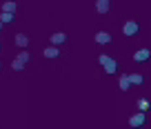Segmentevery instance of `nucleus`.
<instances>
[{"mask_svg": "<svg viewBox=\"0 0 151 129\" xmlns=\"http://www.w3.org/2000/svg\"><path fill=\"white\" fill-rule=\"evenodd\" d=\"M0 67H2V62H0Z\"/></svg>", "mask_w": 151, "mask_h": 129, "instance_id": "nucleus-18", "label": "nucleus"}, {"mask_svg": "<svg viewBox=\"0 0 151 129\" xmlns=\"http://www.w3.org/2000/svg\"><path fill=\"white\" fill-rule=\"evenodd\" d=\"M149 58H151L149 49H140V51L133 53V60H136V62H145V60H149Z\"/></svg>", "mask_w": 151, "mask_h": 129, "instance_id": "nucleus-4", "label": "nucleus"}, {"mask_svg": "<svg viewBox=\"0 0 151 129\" xmlns=\"http://www.w3.org/2000/svg\"><path fill=\"white\" fill-rule=\"evenodd\" d=\"M129 80H131V85H142L145 78H142L140 74H129Z\"/></svg>", "mask_w": 151, "mask_h": 129, "instance_id": "nucleus-14", "label": "nucleus"}, {"mask_svg": "<svg viewBox=\"0 0 151 129\" xmlns=\"http://www.w3.org/2000/svg\"><path fill=\"white\" fill-rule=\"evenodd\" d=\"M122 31H124V36H136V34H138V22H133V20L124 22Z\"/></svg>", "mask_w": 151, "mask_h": 129, "instance_id": "nucleus-3", "label": "nucleus"}, {"mask_svg": "<svg viewBox=\"0 0 151 129\" xmlns=\"http://www.w3.org/2000/svg\"><path fill=\"white\" fill-rule=\"evenodd\" d=\"M145 120H147L145 111H140V114H136V116H131V118H129V125L138 129V127H142V125H145Z\"/></svg>", "mask_w": 151, "mask_h": 129, "instance_id": "nucleus-2", "label": "nucleus"}, {"mask_svg": "<svg viewBox=\"0 0 151 129\" xmlns=\"http://www.w3.org/2000/svg\"><path fill=\"white\" fill-rule=\"evenodd\" d=\"M109 9H111V0H98L96 2V11L98 14H107Z\"/></svg>", "mask_w": 151, "mask_h": 129, "instance_id": "nucleus-5", "label": "nucleus"}, {"mask_svg": "<svg viewBox=\"0 0 151 129\" xmlns=\"http://www.w3.org/2000/svg\"><path fill=\"white\" fill-rule=\"evenodd\" d=\"M60 56V49L56 47V45H51V47L45 49V58H58Z\"/></svg>", "mask_w": 151, "mask_h": 129, "instance_id": "nucleus-7", "label": "nucleus"}, {"mask_svg": "<svg viewBox=\"0 0 151 129\" xmlns=\"http://www.w3.org/2000/svg\"><path fill=\"white\" fill-rule=\"evenodd\" d=\"M18 60L27 65V62H29V53H24V51H22V53H18Z\"/></svg>", "mask_w": 151, "mask_h": 129, "instance_id": "nucleus-16", "label": "nucleus"}, {"mask_svg": "<svg viewBox=\"0 0 151 129\" xmlns=\"http://www.w3.org/2000/svg\"><path fill=\"white\" fill-rule=\"evenodd\" d=\"M0 29H2V22H0Z\"/></svg>", "mask_w": 151, "mask_h": 129, "instance_id": "nucleus-17", "label": "nucleus"}, {"mask_svg": "<svg viewBox=\"0 0 151 129\" xmlns=\"http://www.w3.org/2000/svg\"><path fill=\"white\" fill-rule=\"evenodd\" d=\"M98 62L104 67V71H107L109 76H113V74L118 71V62L113 60V58H109L107 53H100V56H98Z\"/></svg>", "mask_w": 151, "mask_h": 129, "instance_id": "nucleus-1", "label": "nucleus"}, {"mask_svg": "<svg viewBox=\"0 0 151 129\" xmlns=\"http://www.w3.org/2000/svg\"><path fill=\"white\" fill-rule=\"evenodd\" d=\"M96 43L98 45H109L111 43V36H109L107 31H100V34H96Z\"/></svg>", "mask_w": 151, "mask_h": 129, "instance_id": "nucleus-6", "label": "nucleus"}, {"mask_svg": "<svg viewBox=\"0 0 151 129\" xmlns=\"http://www.w3.org/2000/svg\"><path fill=\"white\" fill-rule=\"evenodd\" d=\"M136 107H138L140 111H149V109H151V102L147 100V98H138V100H136Z\"/></svg>", "mask_w": 151, "mask_h": 129, "instance_id": "nucleus-8", "label": "nucleus"}, {"mask_svg": "<svg viewBox=\"0 0 151 129\" xmlns=\"http://www.w3.org/2000/svg\"><path fill=\"white\" fill-rule=\"evenodd\" d=\"M16 45H18L20 49H24L29 45V38H27V36H22V34H18V36H16Z\"/></svg>", "mask_w": 151, "mask_h": 129, "instance_id": "nucleus-11", "label": "nucleus"}, {"mask_svg": "<svg viewBox=\"0 0 151 129\" xmlns=\"http://www.w3.org/2000/svg\"><path fill=\"white\" fill-rule=\"evenodd\" d=\"M14 14H9V11H2V14H0V22L2 25H9V22H14Z\"/></svg>", "mask_w": 151, "mask_h": 129, "instance_id": "nucleus-10", "label": "nucleus"}, {"mask_svg": "<svg viewBox=\"0 0 151 129\" xmlns=\"http://www.w3.org/2000/svg\"><path fill=\"white\" fill-rule=\"evenodd\" d=\"M65 40H67L65 34H53V36H51V45H56V47H58V45H62Z\"/></svg>", "mask_w": 151, "mask_h": 129, "instance_id": "nucleus-12", "label": "nucleus"}, {"mask_svg": "<svg viewBox=\"0 0 151 129\" xmlns=\"http://www.w3.org/2000/svg\"><path fill=\"white\" fill-rule=\"evenodd\" d=\"M118 87H120L122 91H129V87H131V80H129V76H122V78H120V80H118Z\"/></svg>", "mask_w": 151, "mask_h": 129, "instance_id": "nucleus-9", "label": "nucleus"}, {"mask_svg": "<svg viewBox=\"0 0 151 129\" xmlns=\"http://www.w3.org/2000/svg\"><path fill=\"white\" fill-rule=\"evenodd\" d=\"M11 69H16V71H20V69H24V62H20L18 58H16V60L11 62Z\"/></svg>", "mask_w": 151, "mask_h": 129, "instance_id": "nucleus-15", "label": "nucleus"}, {"mask_svg": "<svg viewBox=\"0 0 151 129\" xmlns=\"http://www.w3.org/2000/svg\"><path fill=\"white\" fill-rule=\"evenodd\" d=\"M16 9H18V5H16L14 0H7L5 5H2V11H9V14H14Z\"/></svg>", "mask_w": 151, "mask_h": 129, "instance_id": "nucleus-13", "label": "nucleus"}]
</instances>
